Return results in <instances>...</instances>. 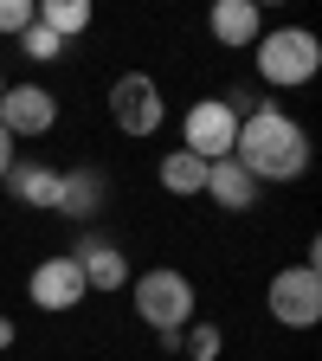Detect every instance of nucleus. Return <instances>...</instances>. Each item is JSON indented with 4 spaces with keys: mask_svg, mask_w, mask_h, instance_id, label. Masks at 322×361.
Instances as JSON below:
<instances>
[{
    "mask_svg": "<svg viewBox=\"0 0 322 361\" xmlns=\"http://www.w3.org/2000/svg\"><path fill=\"white\" fill-rule=\"evenodd\" d=\"M233 161L258 180H303L309 174V129L297 116H284L278 104H258L239 116V142H233Z\"/></svg>",
    "mask_w": 322,
    "mask_h": 361,
    "instance_id": "nucleus-1",
    "label": "nucleus"
},
{
    "mask_svg": "<svg viewBox=\"0 0 322 361\" xmlns=\"http://www.w3.org/2000/svg\"><path fill=\"white\" fill-rule=\"evenodd\" d=\"M252 59H258V78L271 90H297V84H309L322 71V39L309 26H264Z\"/></svg>",
    "mask_w": 322,
    "mask_h": 361,
    "instance_id": "nucleus-2",
    "label": "nucleus"
},
{
    "mask_svg": "<svg viewBox=\"0 0 322 361\" xmlns=\"http://www.w3.org/2000/svg\"><path fill=\"white\" fill-rule=\"evenodd\" d=\"M135 316H142V323L155 329V336H180V329H187L194 323V284L187 278H180V271L174 264H155V271H142V278H135Z\"/></svg>",
    "mask_w": 322,
    "mask_h": 361,
    "instance_id": "nucleus-3",
    "label": "nucleus"
},
{
    "mask_svg": "<svg viewBox=\"0 0 322 361\" xmlns=\"http://www.w3.org/2000/svg\"><path fill=\"white\" fill-rule=\"evenodd\" d=\"M110 123L123 129V135H155L161 123H168V104H161V84L149 78V71H123L116 84H110Z\"/></svg>",
    "mask_w": 322,
    "mask_h": 361,
    "instance_id": "nucleus-4",
    "label": "nucleus"
},
{
    "mask_svg": "<svg viewBox=\"0 0 322 361\" xmlns=\"http://www.w3.org/2000/svg\"><path fill=\"white\" fill-rule=\"evenodd\" d=\"M264 310L278 316L284 329H309L316 316H322V264H290V271H278L271 290H264Z\"/></svg>",
    "mask_w": 322,
    "mask_h": 361,
    "instance_id": "nucleus-5",
    "label": "nucleus"
},
{
    "mask_svg": "<svg viewBox=\"0 0 322 361\" xmlns=\"http://www.w3.org/2000/svg\"><path fill=\"white\" fill-rule=\"evenodd\" d=\"M233 142H239V110L225 97H200L187 116H180V149H194L200 161L233 155Z\"/></svg>",
    "mask_w": 322,
    "mask_h": 361,
    "instance_id": "nucleus-6",
    "label": "nucleus"
},
{
    "mask_svg": "<svg viewBox=\"0 0 322 361\" xmlns=\"http://www.w3.org/2000/svg\"><path fill=\"white\" fill-rule=\"evenodd\" d=\"M52 123H58V97L45 84H7V90H0V129H7L13 142L52 135Z\"/></svg>",
    "mask_w": 322,
    "mask_h": 361,
    "instance_id": "nucleus-7",
    "label": "nucleus"
},
{
    "mask_svg": "<svg viewBox=\"0 0 322 361\" xmlns=\"http://www.w3.org/2000/svg\"><path fill=\"white\" fill-rule=\"evenodd\" d=\"M26 297H32V310H78L90 290H84V271H78V258L71 252H58V258H39L32 264V278H26Z\"/></svg>",
    "mask_w": 322,
    "mask_h": 361,
    "instance_id": "nucleus-8",
    "label": "nucleus"
},
{
    "mask_svg": "<svg viewBox=\"0 0 322 361\" xmlns=\"http://www.w3.org/2000/svg\"><path fill=\"white\" fill-rule=\"evenodd\" d=\"M206 32L225 45V52H245V45H258V32H264V13L252 7V0H206Z\"/></svg>",
    "mask_w": 322,
    "mask_h": 361,
    "instance_id": "nucleus-9",
    "label": "nucleus"
},
{
    "mask_svg": "<svg viewBox=\"0 0 322 361\" xmlns=\"http://www.w3.org/2000/svg\"><path fill=\"white\" fill-rule=\"evenodd\" d=\"M71 258H78V271H84V290H123V284H129V258H123L104 233H84Z\"/></svg>",
    "mask_w": 322,
    "mask_h": 361,
    "instance_id": "nucleus-10",
    "label": "nucleus"
},
{
    "mask_svg": "<svg viewBox=\"0 0 322 361\" xmlns=\"http://www.w3.org/2000/svg\"><path fill=\"white\" fill-rule=\"evenodd\" d=\"M104 194H110V180L97 168H58V200H52V213H65V219H97L104 213Z\"/></svg>",
    "mask_w": 322,
    "mask_h": 361,
    "instance_id": "nucleus-11",
    "label": "nucleus"
},
{
    "mask_svg": "<svg viewBox=\"0 0 322 361\" xmlns=\"http://www.w3.org/2000/svg\"><path fill=\"white\" fill-rule=\"evenodd\" d=\"M213 207H225V213H252L258 207V180L233 161V155H219V161H206V188H200Z\"/></svg>",
    "mask_w": 322,
    "mask_h": 361,
    "instance_id": "nucleus-12",
    "label": "nucleus"
},
{
    "mask_svg": "<svg viewBox=\"0 0 322 361\" xmlns=\"http://www.w3.org/2000/svg\"><path fill=\"white\" fill-rule=\"evenodd\" d=\"M0 188H7L20 207H45V213H52V200H58V168H52V161H26V155H13V168L0 174Z\"/></svg>",
    "mask_w": 322,
    "mask_h": 361,
    "instance_id": "nucleus-13",
    "label": "nucleus"
},
{
    "mask_svg": "<svg viewBox=\"0 0 322 361\" xmlns=\"http://www.w3.org/2000/svg\"><path fill=\"white\" fill-rule=\"evenodd\" d=\"M155 180H161L174 200H194V194L206 188V161H200L194 149H168V155H161V168H155Z\"/></svg>",
    "mask_w": 322,
    "mask_h": 361,
    "instance_id": "nucleus-14",
    "label": "nucleus"
},
{
    "mask_svg": "<svg viewBox=\"0 0 322 361\" xmlns=\"http://www.w3.org/2000/svg\"><path fill=\"white\" fill-rule=\"evenodd\" d=\"M39 26H52L65 45L78 39V32H90V20H97V0H39V13H32Z\"/></svg>",
    "mask_w": 322,
    "mask_h": 361,
    "instance_id": "nucleus-15",
    "label": "nucleus"
},
{
    "mask_svg": "<svg viewBox=\"0 0 322 361\" xmlns=\"http://www.w3.org/2000/svg\"><path fill=\"white\" fill-rule=\"evenodd\" d=\"M219 348H225V336L213 323H187L180 329V361H219Z\"/></svg>",
    "mask_w": 322,
    "mask_h": 361,
    "instance_id": "nucleus-16",
    "label": "nucleus"
},
{
    "mask_svg": "<svg viewBox=\"0 0 322 361\" xmlns=\"http://www.w3.org/2000/svg\"><path fill=\"white\" fill-rule=\"evenodd\" d=\"M20 45H26V59H32V65H52V59H65V39H58L52 26H39V20L20 32Z\"/></svg>",
    "mask_w": 322,
    "mask_h": 361,
    "instance_id": "nucleus-17",
    "label": "nucleus"
},
{
    "mask_svg": "<svg viewBox=\"0 0 322 361\" xmlns=\"http://www.w3.org/2000/svg\"><path fill=\"white\" fill-rule=\"evenodd\" d=\"M32 13H39V0H0V32L20 39V32L32 26Z\"/></svg>",
    "mask_w": 322,
    "mask_h": 361,
    "instance_id": "nucleus-18",
    "label": "nucleus"
},
{
    "mask_svg": "<svg viewBox=\"0 0 322 361\" xmlns=\"http://www.w3.org/2000/svg\"><path fill=\"white\" fill-rule=\"evenodd\" d=\"M7 168H13V135L0 129V174H7Z\"/></svg>",
    "mask_w": 322,
    "mask_h": 361,
    "instance_id": "nucleus-19",
    "label": "nucleus"
},
{
    "mask_svg": "<svg viewBox=\"0 0 322 361\" xmlns=\"http://www.w3.org/2000/svg\"><path fill=\"white\" fill-rule=\"evenodd\" d=\"M0 348H13V323H7V316H0Z\"/></svg>",
    "mask_w": 322,
    "mask_h": 361,
    "instance_id": "nucleus-20",
    "label": "nucleus"
},
{
    "mask_svg": "<svg viewBox=\"0 0 322 361\" xmlns=\"http://www.w3.org/2000/svg\"><path fill=\"white\" fill-rule=\"evenodd\" d=\"M252 7H258V13H271V7H290V0H252Z\"/></svg>",
    "mask_w": 322,
    "mask_h": 361,
    "instance_id": "nucleus-21",
    "label": "nucleus"
},
{
    "mask_svg": "<svg viewBox=\"0 0 322 361\" xmlns=\"http://www.w3.org/2000/svg\"><path fill=\"white\" fill-rule=\"evenodd\" d=\"M0 90H7V78H0Z\"/></svg>",
    "mask_w": 322,
    "mask_h": 361,
    "instance_id": "nucleus-22",
    "label": "nucleus"
}]
</instances>
